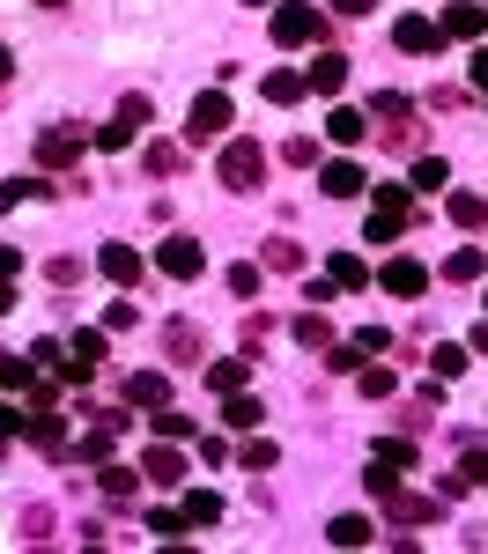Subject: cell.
Returning <instances> with one entry per match:
<instances>
[{"label": "cell", "instance_id": "cell-1", "mask_svg": "<svg viewBox=\"0 0 488 554\" xmlns=\"http://www.w3.org/2000/svg\"><path fill=\"white\" fill-rule=\"evenodd\" d=\"M326 37V15L318 8H304V0H281L274 8V45L281 52H304V45H318Z\"/></svg>", "mask_w": 488, "mask_h": 554}, {"label": "cell", "instance_id": "cell-2", "mask_svg": "<svg viewBox=\"0 0 488 554\" xmlns=\"http://www.w3.org/2000/svg\"><path fill=\"white\" fill-rule=\"evenodd\" d=\"M222 133H230V97H222V89L193 97V111H185V141H222Z\"/></svg>", "mask_w": 488, "mask_h": 554}, {"label": "cell", "instance_id": "cell-3", "mask_svg": "<svg viewBox=\"0 0 488 554\" xmlns=\"http://www.w3.org/2000/svg\"><path fill=\"white\" fill-rule=\"evenodd\" d=\"M259 170H267V148H259V141H230V148H222V185L252 193V185H259Z\"/></svg>", "mask_w": 488, "mask_h": 554}, {"label": "cell", "instance_id": "cell-4", "mask_svg": "<svg viewBox=\"0 0 488 554\" xmlns=\"http://www.w3.org/2000/svg\"><path fill=\"white\" fill-rule=\"evenodd\" d=\"M392 45H400V52H422V60H429V52H444V30L429 23V15H400V23H392Z\"/></svg>", "mask_w": 488, "mask_h": 554}, {"label": "cell", "instance_id": "cell-5", "mask_svg": "<svg viewBox=\"0 0 488 554\" xmlns=\"http://www.w3.org/2000/svg\"><path fill=\"white\" fill-rule=\"evenodd\" d=\"M437 30H444V45H459V37H481V30H488V8H481V0H452V8L437 15Z\"/></svg>", "mask_w": 488, "mask_h": 554}, {"label": "cell", "instance_id": "cell-6", "mask_svg": "<svg viewBox=\"0 0 488 554\" xmlns=\"http://www.w3.org/2000/svg\"><path fill=\"white\" fill-rule=\"evenodd\" d=\"M156 266H163V274H171V281H193L200 266H208V252H200L193 237H163V252H156Z\"/></svg>", "mask_w": 488, "mask_h": 554}, {"label": "cell", "instance_id": "cell-7", "mask_svg": "<svg viewBox=\"0 0 488 554\" xmlns=\"http://www.w3.org/2000/svg\"><path fill=\"white\" fill-rule=\"evenodd\" d=\"M378 289H392V296H422V289H429V266H422V259H385V266H378Z\"/></svg>", "mask_w": 488, "mask_h": 554}, {"label": "cell", "instance_id": "cell-8", "mask_svg": "<svg viewBox=\"0 0 488 554\" xmlns=\"http://www.w3.org/2000/svg\"><path fill=\"white\" fill-rule=\"evenodd\" d=\"M97 266H104V281H119V289H134V281H141V252H134V244H119V237L97 252Z\"/></svg>", "mask_w": 488, "mask_h": 554}, {"label": "cell", "instance_id": "cell-9", "mask_svg": "<svg viewBox=\"0 0 488 554\" xmlns=\"http://www.w3.org/2000/svg\"><path fill=\"white\" fill-rule=\"evenodd\" d=\"M304 82H311V97H341V89H348V60H341V52H318Z\"/></svg>", "mask_w": 488, "mask_h": 554}, {"label": "cell", "instance_id": "cell-10", "mask_svg": "<svg viewBox=\"0 0 488 554\" xmlns=\"http://www.w3.org/2000/svg\"><path fill=\"white\" fill-rule=\"evenodd\" d=\"M74 156H82V133H74V126L37 133V163H45V170H60V163H74Z\"/></svg>", "mask_w": 488, "mask_h": 554}, {"label": "cell", "instance_id": "cell-11", "mask_svg": "<svg viewBox=\"0 0 488 554\" xmlns=\"http://www.w3.org/2000/svg\"><path fill=\"white\" fill-rule=\"evenodd\" d=\"M318 185H326V193H333V200H355V193H363V185H370V178H363V163H348V156H333L326 170H318Z\"/></svg>", "mask_w": 488, "mask_h": 554}, {"label": "cell", "instance_id": "cell-12", "mask_svg": "<svg viewBox=\"0 0 488 554\" xmlns=\"http://www.w3.org/2000/svg\"><path fill=\"white\" fill-rule=\"evenodd\" d=\"M141 473H148V481H163V488H178V481H185V458H178V444H171V436H163V444L141 458Z\"/></svg>", "mask_w": 488, "mask_h": 554}, {"label": "cell", "instance_id": "cell-13", "mask_svg": "<svg viewBox=\"0 0 488 554\" xmlns=\"http://www.w3.org/2000/svg\"><path fill=\"white\" fill-rule=\"evenodd\" d=\"M259 414H267V407H259L252 392H222V422H230L237 436H252V429H259Z\"/></svg>", "mask_w": 488, "mask_h": 554}, {"label": "cell", "instance_id": "cell-14", "mask_svg": "<svg viewBox=\"0 0 488 554\" xmlns=\"http://www.w3.org/2000/svg\"><path fill=\"white\" fill-rule=\"evenodd\" d=\"M259 89H267V104H304V89H311V82H304L296 67H274V74H267Z\"/></svg>", "mask_w": 488, "mask_h": 554}, {"label": "cell", "instance_id": "cell-15", "mask_svg": "<svg viewBox=\"0 0 488 554\" xmlns=\"http://www.w3.org/2000/svg\"><path fill=\"white\" fill-rule=\"evenodd\" d=\"M326 141H333V148H355V141H363V111L333 104V111H326Z\"/></svg>", "mask_w": 488, "mask_h": 554}, {"label": "cell", "instance_id": "cell-16", "mask_svg": "<svg viewBox=\"0 0 488 554\" xmlns=\"http://www.w3.org/2000/svg\"><path fill=\"white\" fill-rule=\"evenodd\" d=\"M30 200H52V178H8L0 185V215H8V207H30Z\"/></svg>", "mask_w": 488, "mask_h": 554}, {"label": "cell", "instance_id": "cell-17", "mask_svg": "<svg viewBox=\"0 0 488 554\" xmlns=\"http://www.w3.org/2000/svg\"><path fill=\"white\" fill-rule=\"evenodd\" d=\"M326 540H333V547H370V540H378V525L348 510V518H333V525H326Z\"/></svg>", "mask_w": 488, "mask_h": 554}, {"label": "cell", "instance_id": "cell-18", "mask_svg": "<svg viewBox=\"0 0 488 554\" xmlns=\"http://www.w3.org/2000/svg\"><path fill=\"white\" fill-rule=\"evenodd\" d=\"M407 185H415V193H444V185H452V163H444V156H422L415 170H407Z\"/></svg>", "mask_w": 488, "mask_h": 554}, {"label": "cell", "instance_id": "cell-19", "mask_svg": "<svg viewBox=\"0 0 488 554\" xmlns=\"http://www.w3.org/2000/svg\"><path fill=\"white\" fill-rule=\"evenodd\" d=\"M326 281H333V289H363V281H370V266H363V252H333V266H326Z\"/></svg>", "mask_w": 488, "mask_h": 554}, {"label": "cell", "instance_id": "cell-20", "mask_svg": "<svg viewBox=\"0 0 488 554\" xmlns=\"http://www.w3.org/2000/svg\"><path fill=\"white\" fill-rule=\"evenodd\" d=\"M134 133H141V119H134V111H119L111 126H97V148H104V156H119V148H134Z\"/></svg>", "mask_w": 488, "mask_h": 554}, {"label": "cell", "instance_id": "cell-21", "mask_svg": "<svg viewBox=\"0 0 488 554\" xmlns=\"http://www.w3.org/2000/svg\"><path fill=\"white\" fill-rule=\"evenodd\" d=\"M126 399H134V407H163V399H171V385H163L156 370H134V377H126Z\"/></svg>", "mask_w": 488, "mask_h": 554}, {"label": "cell", "instance_id": "cell-22", "mask_svg": "<svg viewBox=\"0 0 488 554\" xmlns=\"http://www.w3.org/2000/svg\"><path fill=\"white\" fill-rule=\"evenodd\" d=\"M222 518V495L215 488H185V525H215Z\"/></svg>", "mask_w": 488, "mask_h": 554}, {"label": "cell", "instance_id": "cell-23", "mask_svg": "<svg viewBox=\"0 0 488 554\" xmlns=\"http://www.w3.org/2000/svg\"><path fill=\"white\" fill-rule=\"evenodd\" d=\"M148 422H156V436H171V444H178V436L193 444V414H185V407H171V399H163V407L148 414Z\"/></svg>", "mask_w": 488, "mask_h": 554}, {"label": "cell", "instance_id": "cell-24", "mask_svg": "<svg viewBox=\"0 0 488 554\" xmlns=\"http://www.w3.org/2000/svg\"><path fill=\"white\" fill-rule=\"evenodd\" d=\"M370 244H392V237H407V215H385V207H370V229H363Z\"/></svg>", "mask_w": 488, "mask_h": 554}, {"label": "cell", "instance_id": "cell-25", "mask_svg": "<svg viewBox=\"0 0 488 554\" xmlns=\"http://www.w3.org/2000/svg\"><path fill=\"white\" fill-rule=\"evenodd\" d=\"M444 274L452 281H481V244H459V252L444 259Z\"/></svg>", "mask_w": 488, "mask_h": 554}, {"label": "cell", "instance_id": "cell-26", "mask_svg": "<svg viewBox=\"0 0 488 554\" xmlns=\"http://www.w3.org/2000/svg\"><path fill=\"white\" fill-rule=\"evenodd\" d=\"M429 370H437L444 385H452V377L466 370V348H452V340H444V348H429Z\"/></svg>", "mask_w": 488, "mask_h": 554}, {"label": "cell", "instance_id": "cell-27", "mask_svg": "<svg viewBox=\"0 0 488 554\" xmlns=\"http://www.w3.org/2000/svg\"><path fill=\"white\" fill-rule=\"evenodd\" d=\"M452 488H488V451H474V458H459Z\"/></svg>", "mask_w": 488, "mask_h": 554}, {"label": "cell", "instance_id": "cell-28", "mask_svg": "<svg viewBox=\"0 0 488 554\" xmlns=\"http://www.w3.org/2000/svg\"><path fill=\"white\" fill-rule=\"evenodd\" d=\"M452 222H459V229L488 222V200H474V193H452Z\"/></svg>", "mask_w": 488, "mask_h": 554}, {"label": "cell", "instance_id": "cell-29", "mask_svg": "<svg viewBox=\"0 0 488 554\" xmlns=\"http://www.w3.org/2000/svg\"><path fill=\"white\" fill-rule=\"evenodd\" d=\"M134 481H141L134 466H119V458H104V495H134Z\"/></svg>", "mask_w": 488, "mask_h": 554}, {"label": "cell", "instance_id": "cell-30", "mask_svg": "<svg viewBox=\"0 0 488 554\" xmlns=\"http://www.w3.org/2000/svg\"><path fill=\"white\" fill-rule=\"evenodd\" d=\"M363 481H370V495H400V473H392V458H378Z\"/></svg>", "mask_w": 488, "mask_h": 554}, {"label": "cell", "instance_id": "cell-31", "mask_svg": "<svg viewBox=\"0 0 488 554\" xmlns=\"http://www.w3.org/2000/svg\"><path fill=\"white\" fill-rule=\"evenodd\" d=\"M148 532H156V540H185V510H156Z\"/></svg>", "mask_w": 488, "mask_h": 554}, {"label": "cell", "instance_id": "cell-32", "mask_svg": "<svg viewBox=\"0 0 488 554\" xmlns=\"http://www.w3.org/2000/svg\"><path fill=\"white\" fill-rule=\"evenodd\" d=\"M230 289H237V296H259V266H252V259L230 266Z\"/></svg>", "mask_w": 488, "mask_h": 554}, {"label": "cell", "instance_id": "cell-33", "mask_svg": "<svg viewBox=\"0 0 488 554\" xmlns=\"http://www.w3.org/2000/svg\"><path fill=\"white\" fill-rule=\"evenodd\" d=\"M208 385H215V392H237V385H244V362H215Z\"/></svg>", "mask_w": 488, "mask_h": 554}, {"label": "cell", "instance_id": "cell-34", "mask_svg": "<svg viewBox=\"0 0 488 554\" xmlns=\"http://www.w3.org/2000/svg\"><path fill=\"white\" fill-rule=\"evenodd\" d=\"M74 355H89V362H104V326H82V333H74Z\"/></svg>", "mask_w": 488, "mask_h": 554}, {"label": "cell", "instance_id": "cell-35", "mask_svg": "<svg viewBox=\"0 0 488 554\" xmlns=\"http://www.w3.org/2000/svg\"><path fill=\"white\" fill-rule=\"evenodd\" d=\"M0 385H8V392L30 385V362H23V355H0Z\"/></svg>", "mask_w": 488, "mask_h": 554}, {"label": "cell", "instance_id": "cell-36", "mask_svg": "<svg viewBox=\"0 0 488 554\" xmlns=\"http://www.w3.org/2000/svg\"><path fill=\"white\" fill-rule=\"evenodd\" d=\"M23 429H30V414L15 407V399H0V436H23Z\"/></svg>", "mask_w": 488, "mask_h": 554}, {"label": "cell", "instance_id": "cell-37", "mask_svg": "<svg viewBox=\"0 0 488 554\" xmlns=\"http://www.w3.org/2000/svg\"><path fill=\"white\" fill-rule=\"evenodd\" d=\"M289 163H296V170L318 163V141H311V133H296V141H289Z\"/></svg>", "mask_w": 488, "mask_h": 554}, {"label": "cell", "instance_id": "cell-38", "mask_svg": "<svg viewBox=\"0 0 488 554\" xmlns=\"http://www.w3.org/2000/svg\"><path fill=\"white\" fill-rule=\"evenodd\" d=\"M355 377H363V392H370V399H385V392H392V370H378V362H370V370H355Z\"/></svg>", "mask_w": 488, "mask_h": 554}, {"label": "cell", "instance_id": "cell-39", "mask_svg": "<svg viewBox=\"0 0 488 554\" xmlns=\"http://www.w3.org/2000/svg\"><path fill=\"white\" fill-rule=\"evenodd\" d=\"M274 458H281V451L267 444V436H252V444H244V466H274Z\"/></svg>", "mask_w": 488, "mask_h": 554}, {"label": "cell", "instance_id": "cell-40", "mask_svg": "<svg viewBox=\"0 0 488 554\" xmlns=\"http://www.w3.org/2000/svg\"><path fill=\"white\" fill-rule=\"evenodd\" d=\"M23 274V252H15V244H0V281H15Z\"/></svg>", "mask_w": 488, "mask_h": 554}, {"label": "cell", "instance_id": "cell-41", "mask_svg": "<svg viewBox=\"0 0 488 554\" xmlns=\"http://www.w3.org/2000/svg\"><path fill=\"white\" fill-rule=\"evenodd\" d=\"M378 0H333V15H370Z\"/></svg>", "mask_w": 488, "mask_h": 554}, {"label": "cell", "instance_id": "cell-42", "mask_svg": "<svg viewBox=\"0 0 488 554\" xmlns=\"http://www.w3.org/2000/svg\"><path fill=\"white\" fill-rule=\"evenodd\" d=\"M474 89L488 97V52H474Z\"/></svg>", "mask_w": 488, "mask_h": 554}, {"label": "cell", "instance_id": "cell-43", "mask_svg": "<svg viewBox=\"0 0 488 554\" xmlns=\"http://www.w3.org/2000/svg\"><path fill=\"white\" fill-rule=\"evenodd\" d=\"M15 311V281H0V318H8Z\"/></svg>", "mask_w": 488, "mask_h": 554}, {"label": "cell", "instance_id": "cell-44", "mask_svg": "<svg viewBox=\"0 0 488 554\" xmlns=\"http://www.w3.org/2000/svg\"><path fill=\"white\" fill-rule=\"evenodd\" d=\"M8 74H15V60H8V45H0V82H8Z\"/></svg>", "mask_w": 488, "mask_h": 554}, {"label": "cell", "instance_id": "cell-45", "mask_svg": "<svg viewBox=\"0 0 488 554\" xmlns=\"http://www.w3.org/2000/svg\"><path fill=\"white\" fill-rule=\"evenodd\" d=\"M244 8H274V0H244Z\"/></svg>", "mask_w": 488, "mask_h": 554}, {"label": "cell", "instance_id": "cell-46", "mask_svg": "<svg viewBox=\"0 0 488 554\" xmlns=\"http://www.w3.org/2000/svg\"><path fill=\"white\" fill-rule=\"evenodd\" d=\"M45 8H67V0H45Z\"/></svg>", "mask_w": 488, "mask_h": 554}, {"label": "cell", "instance_id": "cell-47", "mask_svg": "<svg viewBox=\"0 0 488 554\" xmlns=\"http://www.w3.org/2000/svg\"><path fill=\"white\" fill-rule=\"evenodd\" d=\"M481 8H488V0H481Z\"/></svg>", "mask_w": 488, "mask_h": 554}, {"label": "cell", "instance_id": "cell-48", "mask_svg": "<svg viewBox=\"0 0 488 554\" xmlns=\"http://www.w3.org/2000/svg\"><path fill=\"white\" fill-rule=\"evenodd\" d=\"M481 303H488V296H481Z\"/></svg>", "mask_w": 488, "mask_h": 554}]
</instances>
